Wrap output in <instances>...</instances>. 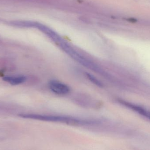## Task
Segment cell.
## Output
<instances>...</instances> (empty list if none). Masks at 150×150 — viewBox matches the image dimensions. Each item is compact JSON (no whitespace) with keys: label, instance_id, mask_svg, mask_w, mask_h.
Returning a JSON list of instances; mask_svg holds the SVG:
<instances>
[{"label":"cell","instance_id":"obj_3","mask_svg":"<svg viewBox=\"0 0 150 150\" xmlns=\"http://www.w3.org/2000/svg\"><path fill=\"white\" fill-rule=\"evenodd\" d=\"M49 87L52 92L58 95H66L70 91V88L67 85L57 80H51Z\"/></svg>","mask_w":150,"mask_h":150},{"label":"cell","instance_id":"obj_4","mask_svg":"<svg viewBox=\"0 0 150 150\" xmlns=\"http://www.w3.org/2000/svg\"><path fill=\"white\" fill-rule=\"evenodd\" d=\"M119 101L120 103H121L122 105L126 106L127 107L129 108L134 110V111L139 113V114L142 115H143V116L150 119V111H147V110H145L144 108H142L141 107L133 105V104L126 102V101H124V100H119Z\"/></svg>","mask_w":150,"mask_h":150},{"label":"cell","instance_id":"obj_6","mask_svg":"<svg viewBox=\"0 0 150 150\" xmlns=\"http://www.w3.org/2000/svg\"><path fill=\"white\" fill-rule=\"evenodd\" d=\"M86 76H87L88 78L93 83L95 84V85L98 86H100V87L102 86V84L94 76L91 75L90 74H86Z\"/></svg>","mask_w":150,"mask_h":150},{"label":"cell","instance_id":"obj_2","mask_svg":"<svg viewBox=\"0 0 150 150\" xmlns=\"http://www.w3.org/2000/svg\"><path fill=\"white\" fill-rule=\"evenodd\" d=\"M59 46L62 48V50L65 51L71 58H73L75 60L78 62L81 65L95 72H99V73H103L101 69H100L98 66L79 54L72 47L70 46L65 41L61 43Z\"/></svg>","mask_w":150,"mask_h":150},{"label":"cell","instance_id":"obj_1","mask_svg":"<svg viewBox=\"0 0 150 150\" xmlns=\"http://www.w3.org/2000/svg\"><path fill=\"white\" fill-rule=\"evenodd\" d=\"M22 118L25 119H33L40 120L46 121L58 122H64L67 124L74 125H85L93 123L94 122L91 121L84 120H79L73 117L67 116H55V115H41L34 114H23L19 115Z\"/></svg>","mask_w":150,"mask_h":150},{"label":"cell","instance_id":"obj_5","mask_svg":"<svg viewBox=\"0 0 150 150\" xmlns=\"http://www.w3.org/2000/svg\"><path fill=\"white\" fill-rule=\"evenodd\" d=\"M26 77L24 76H7L3 78L4 81L13 86L23 83L26 81Z\"/></svg>","mask_w":150,"mask_h":150}]
</instances>
